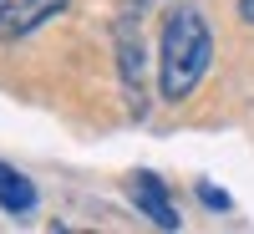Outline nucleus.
Returning <instances> with one entry per match:
<instances>
[{
	"label": "nucleus",
	"mask_w": 254,
	"mask_h": 234,
	"mask_svg": "<svg viewBox=\"0 0 254 234\" xmlns=\"http://www.w3.org/2000/svg\"><path fill=\"white\" fill-rule=\"evenodd\" d=\"M66 10V0H0V41H20L51 15Z\"/></svg>",
	"instance_id": "7ed1b4c3"
},
{
	"label": "nucleus",
	"mask_w": 254,
	"mask_h": 234,
	"mask_svg": "<svg viewBox=\"0 0 254 234\" xmlns=\"http://www.w3.org/2000/svg\"><path fill=\"white\" fill-rule=\"evenodd\" d=\"M208 56H214V36H208V20L193 5H178L163 20V97L183 102L188 92L203 81Z\"/></svg>",
	"instance_id": "f257e3e1"
},
{
	"label": "nucleus",
	"mask_w": 254,
	"mask_h": 234,
	"mask_svg": "<svg viewBox=\"0 0 254 234\" xmlns=\"http://www.w3.org/2000/svg\"><path fill=\"white\" fill-rule=\"evenodd\" d=\"M0 209H5L10 219L36 209V183H31L26 173H15L10 163H0Z\"/></svg>",
	"instance_id": "39448f33"
},
{
	"label": "nucleus",
	"mask_w": 254,
	"mask_h": 234,
	"mask_svg": "<svg viewBox=\"0 0 254 234\" xmlns=\"http://www.w3.org/2000/svg\"><path fill=\"white\" fill-rule=\"evenodd\" d=\"M127 194H132V204H137V214L142 219H153L158 229H178L183 219H178V209H173V199H168V188H163V178L158 173H132V183H127Z\"/></svg>",
	"instance_id": "20e7f679"
},
{
	"label": "nucleus",
	"mask_w": 254,
	"mask_h": 234,
	"mask_svg": "<svg viewBox=\"0 0 254 234\" xmlns=\"http://www.w3.org/2000/svg\"><path fill=\"white\" fill-rule=\"evenodd\" d=\"M239 15H244L249 26H254V0H239Z\"/></svg>",
	"instance_id": "0eeeda50"
},
{
	"label": "nucleus",
	"mask_w": 254,
	"mask_h": 234,
	"mask_svg": "<svg viewBox=\"0 0 254 234\" xmlns=\"http://www.w3.org/2000/svg\"><path fill=\"white\" fill-rule=\"evenodd\" d=\"M112 46H117V72H122V97H127V112L132 117H147V92H142V26L137 15H117L112 26Z\"/></svg>",
	"instance_id": "f03ea898"
},
{
	"label": "nucleus",
	"mask_w": 254,
	"mask_h": 234,
	"mask_svg": "<svg viewBox=\"0 0 254 234\" xmlns=\"http://www.w3.org/2000/svg\"><path fill=\"white\" fill-rule=\"evenodd\" d=\"M198 199H203L208 209H229V194H224V188H214V183H198Z\"/></svg>",
	"instance_id": "423d86ee"
}]
</instances>
